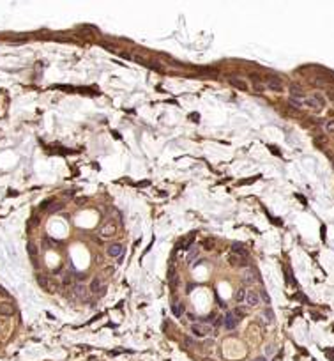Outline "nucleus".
<instances>
[{"label": "nucleus", "mask_w": 334, "mask_h": 361, "mask_svg": "<svg viewBox=\"0 0 334 361\" xmlns=\"http://www.w3.org/2000/svg\"><path fill=\"white\" fill-rule=\"evenodd\" d=\"M191 331H193V335H194V336L203 338V336H207L209 333L212 331V327L209 326L207 322H194V324L191 326Z\"/></svg>", "instance_id": "obj_1"}, {"label": "nucleus", "mask_w": 334, "mask_h": 361, "mask_svg": "<svg viewBox=\"0 0 334 361\" xmlns=\"http://www.w3.org/2000/svg\"><path fill=\"white\" fill-rule=\"evenodd\" d=\"M89 290H90L92 294L103 296L104 292H106V285H104V280H103V278H94V280L90 282V287H89Z\"/></svg>", "instance_id": "obj_2"}, {"label": "nucleus", "mask_w": 334, "mask_h": 361, "mask_svg": "<svg viewBox=\"0 0 334 361\" xmlns=\"http://www.w3.org/2000/svg\"><path fill=\"white\" fill-rule=\"evenodd\" d=\"M117 234V225L113 223V221H108V223H104L101 229H99V235L101 237H111V235H115Z\"/></svg>", "instance_id": "obj_3"}, {"label": "nucleus", "mask_w": 334, "mask_h": 361, "mask_svg": "<svg viewBox=\"0 0 334 361\" xmlns=\"http://www.w3.org/2000/svg\"><path fill=\"white\" fill-rule=\"evenodd\" d=\"M260 301H262V299H260V294L256 292V290H247L246 292V299H244V303L247 305V306H251V308H255V306H258L260 305Z\"/></svg>", "instance_id": "obj_4"}, {"label": "nucleus", "mask_w": 334, "mask_h": 361, "mask_svg": "<svg viewBox=\"0 0 334 361\" xmlns=\"http://www.w3.org/2000/svg\"><path fill=\"white\" fill-rule=\"evenodd\" d=\"M122 251H124V246H122L120 243H113V244H110L108 248H106V255L110 257V259L120 257V255H122Z\"/></svg>", "instance_id": "obj_5"}, {"label": "nucleus", "mask_w": 334, "mask_h": 361, "mask_svg": "<svg viewBox=\"0 0 334 361\" xmlns=\"http://www.w3.org/2000/svg\"><path fill=\"white\" fill-rule=\"evenodd\" d=\"M239 322H241V321H239V317H237L235 313H228V315H225V322H223V326H225V329L232 331V329L237 327Z\"/></svg>", "instance_id": "obj_6"}, {"label": "nucleus", "mask_w": 334, "mask_h": 361, "mask_svg": "<svg viewBox=\"0 0 334 361\" xmlns=\"http://www.w3.org/2000/svg\"><path fill=\"white\" fill-rule=\"evenodd\" d=\"M265 89L272 90V92H281V90H283V81L272 76V78H269V80L265 81Z\"/></svg>", "instance_id": "obj_7"}, {"label": "nucleus", "mask_w": 334, "mask_h": 361, "mask_svg": "<svg viewBox=\"0 0 334 361\" xmlns=\"http://www.w3.org/2000/svg\"><path fill=\"white\" fill-rule=\"evenodd\" d=\"M302 106H308V108H311V110H320L322 108V105L318 103V99L315 97V96H309V97H304L302 99Z\"/></svg>", "instance_id": "obj_8"}, {"label": "nucleus", "mask_w": 334, "mask_h": 361, "mask_svg": "<svg viewBox=\"0 0 334 361\" xmlns=\"http://www.w3.org/2000/svg\"><path fill=\"white\" fill-rule=\"evenodd\" d=\"M242 280H244V283H247V285L256 283V282H258L256 271H253V269H246V271H244V274H242Z\"/></svg>", "instance_id": "obj_9"}, {"label": "nucleus", "mask_w": 334, "mask_h": 361, "mask_svg": "<svg viewBox=\"0 0 334 361\" xmlns=\"http://www.w3.org/2000/svg\"><path fill=\"white\" fill-rule=\"evenodd\" d=\"M232 251L235 257H239V259H247V251L242 244H239V243H233L232 244Z\"/></svg>", "instance_id": "obj_10"}, {"label": "nucleus", "mask_w": 334, "mask_h": 361, "mask_svg": "<svg viewBox=\"0 0 334 361\" xmlns=\"http://www.w3.org/2000/svg\"><path fill=\"white\" fill-rule=\"evenodd\" d=\"M0 313L2 315H13L14 313V306L9 301H2L0 303Z\"/></svg>", "instance_id": "obj_11"}, {"label": "nucleus", "mask_w": 334, "mask_h": 361, "mask_svg": "<svg viewBox=\"0 0 334 361\" xmlns=\"http://www.w3.org/2000/svg\"><path fill=\"white\" fill-rule=\"evenodd\" d=\"M172 312H173L175 317H182V313H184V306H182L180 303H173V305H172Z\"/></svg>", "instance_id": "obj_12"}, {"label": "nucleus", "mask_w": 334, "mask_h": 361, "mask_svg": "<svg viewBox=\"0 0 334 361\" xmlns=\"http://www.w3.org/2000/svg\"><path fill=\"white\" fill-rule=\"evenodd\" d=\"M74 292H76L78 297H83V296L87 294V287L83 285V283H76V285H74Z\"/></svg>", "instance_id": "obj_13"}, {"label": "nucleus", "mask_w": 334, "mask_h": 361, "mask_svg": "<svg viewBox=\"0 0 334 361\" xmlns=\"http://www.w3.org/2000/svg\"><path fill=\"white\" fill-rule=\"evenodd\" d=\"M262 317H264V321H265L267 324H272V322H274V313H272V310H270V308H267Z\"/></svg>", "instance_id": "obj_14"}, {"label": "nucleus", "mask_w": 334, "mask_h": 361, "mask_svg": "<svg viewBox=\"0 0 334 361\" xmlns=\"http://www.w3.org/2000/svg\"><path fill=\"white\" fill-rule=\"evenodd\" d=\"M233 297H235V301H237V303H242L244 299H246V290H244V288H239V290H235Z\"/></svg>", "instance_id": "obj_15"}, {"label": "nucleus", "mask_w": 334, "mask_h": 361, "mask_svg": "<svg viewBox=\"0 0 334 361\" xmlns=\"http://www.w3.org/2000/svg\"><path fill=\"white\" fill-rule=\"evenodd\" d=\"M230 83H232V85H235V87H239V89H242V90H246V89H247L244 81H242V80H237V78H230Z\"/></svg>", "instance_id": "obj_16"}, {"label": "nucleus", "mask_w": 334, "mask_h": 361, "mask_svg": "<svg viewBox=\"0 0 334 361\" xmlns=\"http://www.w3.org/2000/svg\"><path fill=\"white\" fill-rule=\"evenodd\" d=\"M251 81H253V87H255L258 92H264V90H265V85H264V83H260L256 76H255V78H251Z\"/></svg>", "instance_id": "obj_17"}, {"label": "nucleus", "mask_w": 334, "mask_h": 361, "mask_svg": "<svg viewBox=\"0 0 334 361\" xmlns=\"http://www.w3.org/2000/svg\"><path fill=\"white\" fill-rule=\"evenodd\" d=\"M193 243V237H186V239H182L180 243H179V248H184V250H187L189 248V244Z\"/></svg>", "instance_id": "obj_18"}, {"label": "nucleus", "mask_w": 334, "mask_h": 361, "mask_svg": "<svg viewBox=\"0 0 334 361\" xmlns=\"http://www.w3.org/2000/svg\"><path fill=\"white\" fill-rule=\"evenodd\" d=\"M62 283H64L66 287L67 285H72V274L71 273H64V276H62Z\"/></svg>", "instance_id": "obj_19"}, {"label": "nucleus", "mask_w": 334, "mask_h": 361, "mask_svg": "<svg viewBox=\"0 0 334 361\" xmlns=\"http://www.w3.org/2000/svg\"><path fill=\"white\" fill-rule=\"evenodd\" d=\"M292 96H302V90H300L299 85H294V87H292Z\"/></svg>", "instance_id": "obj_20"}, {"label": "nucleus", "mask_w": 334, "mask_h": 361, "mask_svg": "<svg viewBox=\"0 0 334 361\" xmlns=\"http://www.w3.org/2000/svg\"><path fill=\"white\" fill-rule=\"evenodd\" d=\"M325 129L327 131H334V120H327L325 122Z\"/></svg>", "instance_id": "obj_21"}, {"label": "nucleus", "mask_w": 334, "mask_h": 361, "mask_svg": "<svg viewBox=\"0 0 334 361\" xmlns=\"http://www.w3.org/2000/svg\"><path fill=\"white\" fill-rule=\"evenodd\" d=\"M313 83L322 87V85H325V80H323V78H315V80H313Z\"/></svg>", "instance_id": "obj_22"}, {"label": "nucleus", "mask_w": 334, "mask_h": 361, "mask_svg": "<svg viewBox=\"0 0 334 361\" xmlns=\"http://www.w3.org/2000/svg\"><path fill=\"white\" fill-rule=\"evenodd\" d=\"M28 250H30V253H32V255H36V248H34L32 244H28Z\"/></svg>", "instance_id": "obj_23"}, {"label": "nucleus", "mask_w": 334, "mask_h": 361, "mask_svg": "<svg viewBox=\"0 0 334 361\" xmlns=\"http://www.w3.org/2000/svg\"><path fill=\"white\" fill-rule=\"evenodd\" d=\"M258 361H265V358H260V359H258Z\"/></svg>", "instance_id": "obj_24"}]
</instances>
